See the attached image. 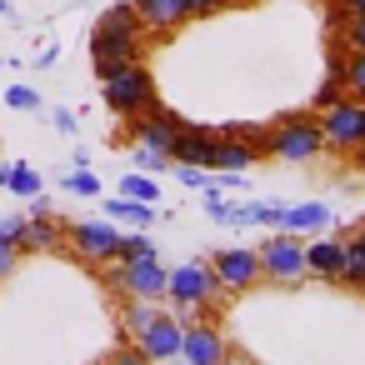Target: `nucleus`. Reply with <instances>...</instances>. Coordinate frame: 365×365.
<instances>
[{
	"label": "nucleus",
	"mask_w": 365,
	"mask_h": 365,
	"mask_svg": "<svg viewBox=\"0 0 365 365\" xmlns=\"http://www.w3.org/2000/svg\"><path fill=\"white\" fill-rule=\"evenodd\" d=\"M140 56H145V26L135 16V0H120V6H110L91 31V66L106 81L110 71H120V66H130Z\"/></svg>",
	"instance_id": "nucleus-1"
},
{
	"label": "nucleus",
	"mask_w": 365,
	"mask_h": 365,
	"mask_svg": "<svg viewBox=\"0 0 365 365\" xmlns=\"http://www.w3.org/2000/svg\"><path fill=\"white\" fill-rule=\"evenodd\" d=\"M265 150L285 165H305L315 155H325V135H320V115H285L275 125H265Z\"/></svg>",
	"instance_id": "nucleus-2"
},
{
	"label": "nucleus",
	"mask_w": 365,
	"mask_h": 365,
	"mask_svg": "<svg viewBox=\"0 0 365 365\" xmlns=\"http://www.w3.org/2000/svg\"><path fill=\"white\" fill-rule=\"evenodd\" d=\"M101 86H106V106H110L115 115H125V120H135V115H145V110L160 106V101H155V76H150L140 61L110 71Z\"/></svg>",
	"instance_id": "nucleus-3"
},
{
	"label": "nucleus",
	"mask_w": 365,
	"mask_h": 365,
	"mask_svg": "<svg viewBox=\"0 0 365 365\" xmlns=\"http://www.w3.org/2000/svg\"><path fill=\"white\" fill-rule=\"evenodd\" d=\"M165 280H170V270L160 265V255L115 265V270L106 275V285H110L120 300H165Z\"/></svg>",
	"instance_id": "nucleus-4"
},
{
	"label": "nucleus",
	"mask_w": 365,
	"mask_h": 365,
	"mask_svg": "<svg viewBox=\"0 0 365 365\" xmlns=\"http://www.w3.org/2000/svg\"><path fill=\"white\" fill-rule=\"evenodd\" d=\"M310 270H305V240L300 235H270L260 245V280H275V285H300Z\"/></svg>",
	"instance_id": "nucleus-5"
},
{
	"label": "nucleus",
	"mask_w": 365,
	"mask_h": 365,
	"mask_svg": "<svg viewBox=\"0 0 365 365\" xmlns=\"http://www.w3.org/2000/svg\"><path fill=\"white\" fill-rule=\"evenodd\" d=\"M215 290H220V285H215L210 260H185V265H175L170 280H165V300H175V305H210V300H220Z\"/></svg>",
	"instance_id": "nucleus-6"
},
{
	"label": "nucleus",
	"mask_w": 365,
	"mask_h": 365,
	"mask_svg": "<svg viewBox=\"0 0 365 365\" xmlns=\"http://www.w3.org/2000/svg\"><path fill=\"white\" fill-rule=\"evenodd\" d=\"M66 245L86 260V265H110L115 260V245H120V230L106 225V220H81L66 230Z\"/></svg>",
	"instance_id": "nucleus-7"
},
{
	"label": "nucleus",
	"mask_w": 365,
	"mask_h": 365,
	"mask_svg": "<svg viewBox=\"0 0 365 365\" xmlns=\"http://www.w3.org/2000/svg\"><path fill=\"white\" fill-rule=\"evenodd\" d=\"M210 270H215V285H220V290H230V295L255 290V280H260V250H245V245L215 250Z\"/></svg>",
	"instance_id": "nucleus-8"
},
{
	"label": "nucleus",
	"mask_w": 365,
	"mask_h": 365,
	"mask_svg": "<svg viewBox=\"0 0 365 365\" xmlns=\"http://www.w3.org/2000/svg\"><path fill=\"white\" fill-rule=\"evenodd\" d=\"M320 135H325V150L355 155L360 150V106L355 101H335L330 110H320Z\"/></svg>",
	"instance_id": "nucleus-9"
},
{
	"label": "nucleus",
	"mask_w": 365,
	"mask_h": 365,
	"mask_svg": "<svg viewBox=\"0 0 365 365\" xmlns=\"http://www.w3.org/2000/svg\"><path fill=\"white\" fill-rule=\"evenodd\" d=\"M225 355H230V345H225V335L215 330V320L185 325V340H180V360H185V365H220Z\"/></svg>",
	"instance_id": "nucleus-10"
},
{
	"label": "nucleus",
	"mask_w": 365,
	"mask_h": 365,
	"mask_svg": "<svg viewBox=\"0 0 365 365\" xmlns=\"http://www.w3.org/2000/svg\"><path fill=\"white\" fill-rule=\"evenodd\" d=\"M180 125H185V120H180L175 110L155 106V110H145V115H135V120H130V135H135V145H150V150H165V155H170V145H175Z\"/></svg>",
	"instance_id": "nucleus-11"
},
{
	"label": "nucleus",
	"mask_w": 365,
	"mask_h": 365,
	"mask_svg": "<svg viewBox=\"0 0 365 365\" xmlns=\"http://www.w3.org/2000/svg\"><path fill=\"white\" fill-rule=\"evenodd\" d=\"M215 145H220V130L210 125H180L175 145H170V165H215Z\"/></svg>",
	"instance_id": "nucleus-12"
},
{
	"label": "nucleus",
	"mask_w": 365,
	"mask_h": 365,
	"mask_svg": "<svg viewBox=\"0 0 365 365\" xmlns=\"http://www.w3.org/2000/svg\"><path fill=\"white\" fill-rule=\"evenodd\" d=\"M180 340H185V325H180L175 315H165V310H155V320L135 335V345L150 355V365H155V360H175V355H180Z\"/></svg>",
	"instance_id": "nucleus-13"
},
{
	"label": "nucleus",
	"mask_w": 365,
	"mask_h": 365,
	"mask_svg": "<svg viewBox=\"0 0 365 365\" xmlns=\"http://www.w3.org/2000/svg\"><path fill=\"white\" fill-rule=\"evenodd\" d=\"M275 225L285 235H320L330 225V205L325 200H300V205H280L275 210Z\"/></svg>",
	"instance_id": "nucleus-14"
},
{
	"label": "nucleus",
	"mask_w": 365,
	"mask_h": 365,
	"mask_svg": "<svg viewBox=\"0 0 365 365\" xmlns=\"http://www.w3.org/2000/svg\"><path fill=\"white\" fill-rule=\"evenodd\" d=\"M135 16H140L145 36H170V31H180L190 21L185 0H135Z\"/></svg>",
	"instance_id": "nucleus-15"
},
{
	"label": "nucleus",
	"mask_w": 365,
	"mask_h": 365,
	"mask_svg": "<svg viewBox=\"0 0 365 365\" xmlns=\"http://www.w3.org/2000/svg\"><path fill=\"white\" fill-rule=\"evenodd\" d=\"M305 270H310L315 280L335 285V280H340V270H345V240H330V235L310 240V245H305Z\"/></svg>",
	"instance_id": "nucleus-16"
},
{
	"label": "nucleus",
	"mask_w": 365,
	"mask_h": 365,
	"mask_svg": "<svg viewBox=\"0 0 365 365\" xmlns=\"http://www.w3.org/2000/svg\"><path fill=\"white\" fill-rule=\"evenodd\" d=\"M66 245V225L56 215H26V235H21V255L36 250H61Z\"/></svg>",
	"instance_id": "nucleus-17"
},
{
	"label": "nucleus",
	"mask_w": 365,
	"mask_h": 365,
	"mask_svg": "<svg viewBox=\"0 0 365 365\" xmlns=\"http://www.w3.org/2000/svg\"><path fill=\"white\" fill-rule=\"evenodd\" d=\"M0 185H6L11 195H26V200L41 195V175H36V165H26V160H0Z\"/></svg>",
	"instance_id": "nucleus-18"
},
{
	"label": "nucleus",
	"mask_w": 365,
	"mask_h": 365,
	"mask_svg": "<svg viewBox=\"0 0 365 365\" xmlns=\"http://www.w3.org/2000/svg\"><path fill=\"white\" fill-rule=\"evenodd\" d=\"M106 215H115V220H125V225L145 230V225L155 220V205H145V200H130V195H115V200H106Z\"/></svg>",
	"instance_id": "nucleus-19"
},
{
	"label": "nucleus",
	"mask_w": 365,
	"mask_h": 365,
	"mask_svg": "<svg viewBox=\"0 0 365 365\" xmlns=\"http://www.w3.org/2000/svg\"><path fill=\"white\" fill-rule=\"evenodd\" d=\"M255 160H260V155H255L250 145H240V140H225V135H220V145H215V165H210V170H250Z\"/></svg>",
	"instance_id": "nucleus-20"
},
{
	"label": "nucleus",
	"mask_w": 365,
	"mask_h": 365,
	"mask_svg": "<svg viewBox=\"0 0 365 365\" xmlns=\"http://www.w3.org/2000/svg\"><path fill=\"white\" fill-rule=\"evenodd\" d=\"M340 285L365 290V240H360V235L345 240V270H340Z\"/></svg>",
	"instance_id": "nucleus-21"
},
{
	"label": "nucleus",
	"mask_w": 365,
	"mask_h": 365,
	"mask_svg": "<svg viewBox=\"0 0 365 365\" xmlns=\"http://www.w3.org/2000/svg\"><path fill=\"white\" fill-rule=\"evenodd\" d=\"M150 320H155V300H125V310H120V330H125V340H135Z\"/></svg>",
	"instance_id": "nucleus-22"
},
{
	"label": "nucleus",
	"mask_w": 365,
	"mask_h": 365,
	"mask_svg": "<svg viewBox=\"0 0 365 365\" xmlns=\"http://www.w3.org/2000/svg\"><path fill=\"white\" fill-rule=\"evenodd\" d=\"M275 210L270 200H245L240 210H230V225H275Z\"/></svg>",
	"instance_id": "nucleus-23"
},
{
	"label": "nucleus",
	"mask_w": 365,
	"mask_h": 365,
	"mask_svg": "<svg viewBox=\"0 0 365 365\" xmlns=\"http://www.w3.org/2000/svg\"><path fill=\"white\" fill-rule=\"evenodd\" d=\"M150 255H160L140 230H130V235H120V245H115V265H130V260H150Z\"/></svg>",
	"instance_id": "nucleus-24"
},
{
	"label": "nucleus",
	"mask_w": 365,
	"mask_h": 365,
	"mask_svg": "<svg viewBox=\"0 0 365 365\" xmlns=\"http://www.w3.org/2000/svg\"><path fill=\"white\" fill-rule=\"evenodd\" d=\"M345 101L365 106V51H350V66H345Z\"/></svg>",
	"instance_id": "nucleus-25"
},
{
	"label": "nucleus",
	"mask_w": 365,
	"mask_h": 365,
	"mask_svg": "<svg viewBox=\"0 0 365 365\" xmlns=\"http://www.w3.org/2000/svg\"><path fill=\"white\" fill-rule=\"evenodd\" d=\"M335 101H345V76H330V71H325V81H320V91L310 96V106H315V115H320V110H330Z\"/></svg>",
	"instance_id": "nucleus-26"
},
{
	"label": "nucleus",
	"mask_w": 365,
	"mask_h": 365,
	"mask_svg": "<svg viewBox=\"0 0 365 365\" xmlns=\"http://www.w3.org/2000/svg\"><path fill=\"white\" fill-rule=\"evenodd\" d=\"M220 135H225V140H240V145H250L260 160L270 155V150H265V125H225Z\"/></svg>",
	"instance_id": "nucleus-27"
},
{
	"label": "nucleus",
	"mask_w": 365,
	"mask_h": 365,
	"mask_svg": "<svg viewBox=\"0 0 365 365\" xmlns=\"http://www.w3.org/2000/svg\"><path fill=\"white\" fill-rule=\"evenodd\" d=\"M120 195H130V200H145V205H155L160 200V190H155V180L140 170V175H125L120 180Z\"/></svg>",
	"instance_id": "nucleus-28"
},
{
	"label": "nucleus",
	"mask_w": 365,
	"mask_h": 365,
	"mask_svg": "<svg viewBox=\"0 0 365 365\" xmlns=\"http://www.w3.org/2000/svg\"><path fill=\"white\" fill-rule=\"evenodd\" d=\"M66 190L71 195H101V175H91V165H76L66 175Z\"/></svg>",
	"instance_id": "nucleus-29"
},
{
	"label": "nucleus",
	"mask_w": 365,
	"mask_h": 365,
	"mask_svg": "<svg viewBox=\"0 0 365 365\" xmlns=\"http://www.w3.org/2000/svg\"><path fill=\"white\" fill-rule=\"evenodd\" d=\"M200 195H205V215H210L215 225H230V205H225V195H220V185H205Z\"/></svg>",
	"instance_id": "nucleus-30"
},
{
	"label": "nucleus",
	"mask_w": 365,
	"mask_h": 365,
	"mask_svg": "<svg viewBox=\"0 0 365 365\" xmlns=\"http://www.w3.org/2000/svg\"><path fill=\"white\" fill-rule=\"evenodd\" d=\"M106 365H150V355H145L135 340H120V345L110 350V360H106Z\"/></svg>",
	"instance_id": "nucleus-31"
},
{
	"label": "nucleus",
	"mask_w": 365,
	"mask_h": 365,
	"mask_svg": "<svg viewBox=\"0 0 365 365\" xmlns=\"http://www.w3.org/2000/svg\"><path fill=\"white\" fill-rule=\"evenodd\" d=\"M6 106H11V110H41V96H36L31 86H11V91H6Z\"/></svg>",
	"instance_id": "nucleus-32"
},
{
	"label": "nucleus",
	"mask_w": 365,
	"mask_h": 365,
	"mask_svg": "<svg viewBox=\"0 0 365 365\" xmlns=\"http://www.w3.org/2000/svg\"><path fill=\"white\" fill-rule=\"evenodd\" d=\"M175 175H180V185H190V190H205V185H215V175H210L205 165H175Z\"/></svg>",
	"instance_id": "nucleus-33"
},
{
	"label": "nucleus",
	"mask_w": 365,
	"mask_h": 365,
	"mask_svg": "<svg viewBox=\"0 0 365 365\" xmlns=\"http://www.w3.org/2000/svg\"><path fill=\"white\" fill-rule=\"evenodd\" d=\"M335 41H340L345 51H365V16H350V26H345Z\"/></svg>",
	"instance_id": "nucleus-34"
},
{
	"label": "nucleus",
	"mask_w": 365,
	"mask_h": 365,
	"mask_svg": "<svg viewBox=\"0 0 365 365\" xmlns=\"http://www.w3.org/2000/svg\"><path fill=\"white\" fill-rule=\"evenodd\" d=\"M170 155L165 150H150V145H135V170H165Z\"/></svg>",
	"instance_id": "nucleus-35"
},
{
	"label": "nucleus",
	"mask_w": 365,
	"mask_h": 365,
	"mask_svg": "<svg viewBox=\"0 0 365 365\" xmlns=\"http://www.w3.org/2000/svg\"><path fill=\"white\" fill-rule=\"evenodd\" d=\"M21 235H26V215H0V240H11L21 250Z\"/></svg>",
	"instance_id": "nucleus-36"
},
{
	"label": "nucleus",
	"mask_w": 365,
	"mask_h": 365,
	"mask_svg": "<svg viewBox=\"0 0 365 365\" xmlns=\"http://www.w3.org/2000/svg\"><path fill=\"white\" fill-rule=\"evenodd\" d=\"M215 11H225V0H185V16H190V21H205V16H215Z\"/></svg>",
	"instance_id": "nucleus-37"
},
{
	"label": "nucleus",
	"mask_w": 365,
	"mask_h": 365,
	"mask_svg": "<svg viewBox=\"0 0 365 365\" xmlns=\"http://www.w3.org/2000/svg\"><path fill=\"white\" fill-rule=\"evenodd\" d=\"M16 265H21V250H16L11 240H0V280H6V275H11Z\"/></svg>",
	"instance_id": "nucleus-38"
},
{
	"label": "nucleus",
	"mask_w": 365,
	"mask_h": 365,
	"mask_svg": "<svg viewBox=\"0 0 365 365\" xmlns=\"http://www.w3.org/2000/svg\"><path fill=\"white\" fill-rule=\"evenodd\" d=\"M345 26H350V11L340 6V0H330V36H340Z\"/></svg>",
	"instance_id": "nucleus-39"
},
{
	"label": "nucleus",
	"mask_w": 365,
	"mask_h": 365,
	"mask_svg": "<svg viewBox=\"0 0 365 365\" xmlns=\"http://www.w3.org/2000/svg\"><path fill=\"white\" fill-rule=\"evenodd\" d=\"M56 130L71 135V130H76V110H56Z\"/></svg>",
	"instance_id": "nucleus-40"
},
{
	"label": "nucleus",
	"mask_w": 365,
	"mask_h": 365,
	"mask_svg": "<svg viewBox=\"0 0 365 365\" xmlns=\"http://www.w3.org/2000/svg\"><path fill=\"white\" fill-rule=\"evenodd\" d=\"M56 56H61V51H56V46H46V51L36 56V66H41V71H51V66H56Z\"/></svg>",
	"instance_id": "nucleus-41"
},
{
	"label": "nucleus",
	"mask_w": 365,
	"mask_h": 365,
	"mask_svg": "<svg viewBox=\"0 0 365 365\" xmlns=\"http://www.w3.org/2000/svg\"><path fill=\"white\" fill-rule=\"evenodd\" d=\"M340 6H345L350 16H365V0H340Z\"/></svg>",
	"instance_id": "nucleus-42"
},
{
	"label": "nucleus",
	"mask_w": 365,
	"mask_h": 365,
	"mask_svg": "<svg viewBox=\"0 0 365 365\" xmlns=\"http://www.w3.org/2000/svg\"><path fill=\"white\" fill-rule=\"evenodd\" d=\"M220 365H250V360H245V355H225Z\"/></svg>",
	"instance_id": "nucleus-43"
},
{
	"label": "nucleus",
	"mask_w": 365,
	"mask_h": 365,
	"mask_svg": "<svg viewBox=\"0 0 365 365\" xmlns=\"http://www.w3.org/2000/svg\"><path fill=\"white\" fill-rule=\"evenodd\" d=\"M360 145H365V106H360Z\"/></svg>",
	"instance_id": "nucleus-44"
},
{
	"label": "nucleus",
	"mask_w": 365,
	"mask_h": 365,
	"mask_svg": "<svg viewBox=\"0 0 365 365\" xmlns=\"http://www.w3.org/2000/svg\"><path fill=\"white\" fill-rule=\"evenodd\" d=\"M355 165H360V170H365V145H360V150H355Z\"/></svg>",
	"instance_id": "nucleus-45"
},
{
	"label": "nucleus",
	"mask_w": 365,
	"mask_h": 365,
	"mask_svg": "<svg viewBox=\"0 0 365 365\" xmlns=\"http://www.w3.org/2000/svg\"><path fill=\"white\" fill-rule=\"evenodd\" d=\"M225 6H255V0H225Z\"/></svg>",
	"instance_id": "nucleus-46"
},
{
	"label": "nucleus",
	"mask_w": 365,
	"mask_h": 365,
	"mask_svg": "<svg viewBox=\"0 0 365 365\" xmlns=\"http://www.w3.org/2000/svg\"><path fill=\"white\" fill-rule=\"evenodd\" d=\"M0 16H11V0H0Z\"/></svg>",
	"instance_id": "nucleus-47"
},
{
	"label": "nucleus",
	"mask_w": 365,
	"mask_h": 365,
	"mask_svg": "<svg viewBox=\"0 0 365 365\" xmlns=\"http://www.w3.org/2000/svg\"><path fill=\"white\" fill-rule=\"evenodd\" d=\"M355 235H360V240H365V225H360V230H355Z\"/></svg>",
	"instance_id": "nucleus-48"
},
{
	"label": "nucleus",
	"mask_w": 365,
	"mask_h": 365,
	"mask_svg": "<svg viewBox=\"0 0 365 365\" xmlns=\"http://www.w3.org/2000/svg\"><path fill=\"white\" fill-rule=\"evenodd\" d=\"M180 365H185V360H180Z\"/></svg>",
	"instance_id": "nucleus-49"
}]
</instances>
